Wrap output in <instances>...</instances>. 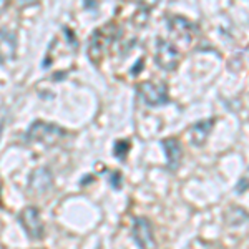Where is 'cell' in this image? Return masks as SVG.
Masks as SVG:
<instances>
[{"mask_svg":"<svg viewBox=\"0 0 249 249\" xmlns=\"http://www.w3.org/2000/svg\"><path fill=\"white\" fill-rule=\"evenodd\" d=\"M118 35H120V30L116 29L115 23H107V25L100 27V29L91 35L90 45H88V57H90L91 62L98 63L100 58L105 55V52L110 48V45L115 42Z\"/></svg>","mask_w":249,"mask_h":249,"instance_id":"cell-1","label":"cell"},{"mask_svg":"<svg viewBox=\"0 0 249 249\" xmlns=\"http://www.w3.org/2000/svg\"><path fill=\"white\" fill-rule=\"evenodd\" d=\"M67 136V131L63 128L57 126V124H52L47 122H40L37 120L27 131V140L29 142H38L43 143L45 146H52V144L58 143L62 138Z\"/></svg>","mask_w":249,"mask_h":249,"instance_id":"cell-2","label":"cell"},{"mask_svg":"<svg viewBox=\"0 0 249 249\" xmlns=\"http://www.w3.org/2000/svg\"><path fill=\"white\" fill-rule=\"evenodd\" d=\"M136 93L148 107L166 105L170 102L168 96V85L164 82H142L136 85Z\"/></svg>","mask_w":249,"mask_h":249,"instance_id":"cell-3","label":"cell"},{"mask_svg":"<svg viewBox=\"0 0 249 249\" xmlns=\"http://www.w3.org/2000/svg\"><path fill=\"white\" fill-rule=\"evenodd\" d=\"M18 223L30 239H40L43 236L45 228H43V221H42V216H40L38 208L27 206L25 210L18 214Z\"/></svg>","mask_w":249,"mask_h":249,"instance_id":"cell-4","label":"cell"},{"mask_svg":"<svg viewBox=\"0 0 249 249\" xmlns=\"http://www.w3.org/2000/svg\"><path fill=\"white\" fill-rule=\"evenodd\" d=\"M131 234L140 249H156V239L155 231L151 223L146 218L140 216L133 219V228H131Z\"/></svg>","mask_w":249,"mask_h":249,"instance_id":"cell-5","label":"cell"},{"mask_svg":"<svg viewBox=\"0 0 249 249\" xmlns=\"http://www.w3.org/2000/svg\"><path fill=\"white\" fill-rule=\"evenodd\" d=\"M155 60H156V63H158L160 68L171 71V70H175V68L179 65L181 55H179L178 48L173 45L171 42H166V40H158V43H156Z\"/></svg>","mask_w":249,"mask_h":249,"instance_id":"cell-6","label":"cell"},{"mask_svg":"<svg viewBox=\"0 0 249 249\" xmlns=\"http://www.w3.org/2000/svg\"><path fill=\"white\" fill-rule=\"evenodd\" d=\"M161 146L166 156V168L170 171H176L179 166V161L183 158V146L178 138H164L161 140Z\"/></svg>","mask_w":249,"mask_h":249,"instance_id":"cell-7","label":"cell"},{"mask_svg":"<svg viewBox=\"0 0 249 249\" xmlns=\"http://www.w3.org/2000/svg\"><path fill=\"white\" fill-rule=\"evenodd\" d=\"M168 29H170V34L173 37L183 40V42H191L193 35L196 34V27L183 17L168 18Z\"/></svg>","mask_w":249,"mask_h":249,"instance_id":"cell-8","label":"cell"},{"mask_svg":"<svg viewBox=\"0 0 249 249\" xmlns=\"http://www.w3.org/2000/svg\"><path fill=\"white\" fill-rule=\"evenodd\" d=\"M214 122H216L214 118H210V120H204V122H198V123L191 124L190 130H188L190 143L195 144V146H203L211 133L213 126H214Z\"/></svg>","mask_w":249,"mask_h":249,"instance_id":"cell-9","label":"cell"},{"mask_svg":"<svg viewBox=\"0 0 249 249\" xmlns=\"http://www.w3.org/2000/svg\"><path fill=\"white\" fill-rule=\"evenodd\" d=\"M17 38L9 30H0V63H7L15 57Z\"/></svg>","mask_w":249,"mask_h":249,"instance_id":"cell-10","label":"cell"},{"mask_svg":"<svg viewBox=\"0 0 249 249\" xmlns=\"http://www.w3.org/2000/svg\"><path fill=\"white\" fill-rule=\"evenodd\" d=\"M29 186L34 193H45L52 186V173L48 168H38L32 173Z\"/></svg>","mask_w":249,"mask_h":249,"instance_id":"cell-11","label":"cell"},{"mask_svg":"<svg viewBox=\"0 0 249 249\" xmlns=\"http://www.w3.org/2000/svg\"><path fill=\"white\" fill-rule=\"evenodd\" d=\"M128 151H130V142H128V140H118V142L113 144V155L118 160H122V161L126 160Z\"/></svg>","mask_w":249,"mask_h":249,"instance_id":"cell-12","label":"cell"},{"mask_svg":"<svg viewBox=\"0 0 249 249\" xmlns=\"http://www.w3.org/2000/svg\"><path fill=\"white\" fill-rule=\"evenodd\" d=\"M108 181H110L111 184V188L113 190H122V184H123V176H122V173L120 171H111L110 175H108Z\"/></svg>","mask_w":249,"mask_h":249,"instance_id":"cell-13","label":"cell"},{"mask_svg":"<svg viewBox=\"0 0 249 249\" xmlns=\"http://www.w3.org/2000/svg\"><path fill=\"white\" fill-rule=\"evenodd\" d=\"M7 7H9V2H3V0H0V15L7 10Z\"/></svg>","mask_w":249,"mask_h":249,"instance_id":"cell-14","label":"cell"},{"mask_svg":"<svg viewBox=\"0 0 249 249\" xmlns=\"http://www.w3.org/2000/svg\"><path fill=\"white\" fill-rule=\"evenodd\" d=\"M90 7H96V3H90V2L85 3V9H90Z\"/></svg>","mask_w":249,"mask_h":249,"instance_id":"cell-15","label":"cell"}]
</instances>
